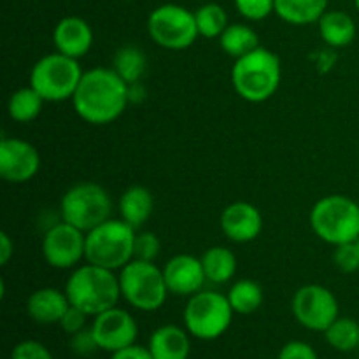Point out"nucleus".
<instances>
[{
    "label": "nucleus",
    "instance_id": "1",
    "mask_svg": "<svg viewBox=\"0 0 359 359\" xmlns=\"http://www.w3.org/2000/svg\"><path fill=\"white\" fill-rule=\"evenodd\" d=\"M128 104V84L111 67L84 70L72 97L77 116L97 126L114 123L126 111Z\"/></svg>",
    "mask_w": 359,
    "mask_h": 359
},
{
    "label": "nucleus",
    "instance_id": "2",
    "mask_svg": "<svg viewBox=\"0 0 359 359\" xmlns=\"http://www.w3.org/2000/svg\"><path fill=\"white\" fill-rule=\"evenodd\" d=\"M65 293L70 305L95 318L118 305L121 287L114 270L84 262L67 279Z\"/></svg>",
    "mask_w": 359,
    "mask_h": 359
},
{
    "label": "nucleus",
    "instance_id": "3",
    "mask_svg": "<svg viewBox=\"0 0 359 359\" xmlns=\"http://www.w3.org/2000/svg\"><path fill=\"white\" fill-rule=\"evenodd\" d=\"M280 81V58L263 46L237 58L231 67V84L235 93L251 104L270 100L279 90Z\"/></svg>",
    "mask_w": 359,
    "mask_h": 359
},
{
    "label": "nucleus",
    "instance_id": "4",
    "mask_svg": "<svg viewBox=\"0 0 359 359\" xmlns=\"http://www.w3.org/2000/svg\"><path fill=\"white\" fill-rule=\"evenodd\" d=\"M311 228L326 244L342 245L359 238V203L346 195H328L309 214Z\"/></svg>",
    "mask_w": 359,
    "mask_h": 359
},
{
    "label": "nucleus",
    "instance_id": "5",
    "mask_svg": "<svg viewBox=\"0 0 359 359\" xmlns=\"http://www.w3.org/2000/svg\"><path fill=\"white\" fill-rule=\"evenodd\" d=\"M118 277L121 298L137 311H158L170 294L165 283L163 269L154 265V262L132 259L119 270Z\"/></svg>",
    "mask_w": 359,
    "mask_h": 359
},
{
    "label": "nucleus",
    "instance_id": "6",
    "mask_svg": "<svg viewBox=\"0 0 359 359\" xmlns=\"http://www.w3.org/2000/svg\"><path fill=\"white\" fill-rule=\"evenodd\" d=\"M137 230L119 219H107L86 233V262L109 270H121L133 259Z\"/></svg>",
    "mask_w": 359,
    "mask_h": 359
},
{
    "label": "nucleus",
    "instance_id": "7",
    "mask_svg": "<svg viewBox=\"0 0 359 359\" xmlns=\"http://www.w3.org/2000/svg\"><path fill=\"white\" fill-rule=\"evenodd\" d=\"M60 216L88 233L112 217V198L97 182H79L65 191L60 202Z\"/></svg>",
    "mask_w": 359,
    "mask_h": 359
},
{
    "label": "nucleus",
    "instance_id": "8",
    "mask_svg": "<svg viewBox=\"0 0 359 359\" xmlns=\"http://www.w3.org/2000/svg\"><path fill=\"white\" fill-rule=\"evenodd\" d=\"M84 70L79 60L62 53H49L39 58L30 72V86L46 102L72 100Z\"/></svg>",
    "mask_w": 359,
    "mask_h": 359
},
{
    "label": "nucleus",
    "instance_id": "9",
    "mask_svg": "<svg viewBox=\"0 0 359 359\" xmlns=\"http://www.w3.org/2000/svg\"><path fill=\"white\" fill-rule=\"evenodd\" d=\"M233 309L226 294L202 290L189 297L184 307V326L189 335L200 340H216L226 333L233 319Z\"/></svg>",
    "mask_w": 359,
    "mask_h": 359
},
{
    "label": "nucleus",
    "instance_id": "10",
    "mask_svg": "<svg viewBox=\"0 0 359 359\" xmlns=\"http://www.w3.org/2000/svg\"><path fill=\"white\" fill-rule=\"evenodd\" d=\"M147 34L163 49L182 51L200 37L195 13L177 4H163L147 16Z\"/></svg>",
    "mask_w": 359,
    "mask_h": 359
},
{
    "label": "nucleus",
    "instance_id": "11",
    "mask_svg": "<svg viewBox=\"0 0 359 359\" xmlns=\"http://www.w3.org/2000/svg\"><path fill=\"white\" fill-rule=\"evenodd\" d=\"M42 256L56 270H74L86 262V233L67 221H56L42 237Z\"/></svg>",
    "mask_w": 359,
    "mask_h": 359
},
{
    "label": "nucleus",
    "instance_id": "12",
    "mask_svg": "<svg viewBox=\"0 0 359 359\" xmlns=\"http://www.w3.org/2000/svg\"><path fill=\"white\" fill-rule=\"evenodd\" d=\"M291 311L304 328L325 333L339 318V300L321 284H305L294 293Z\"/></svg>",
    "mask_w": 359,
    "mask_h": 359
},
{
    "label": "nucleus",
    "instance_id": "13",
    "mask_svg": "<svg viewBox=\"0 0 359 359\" xmlns=\"http://www.w3.org/2000/svg\"><path fill=\"white\" fill-rule=\"evenodd\" d=\"M41 170V154L28 140L4 137L0 140V175L11 184H25Z\"/></svg>",
    "mask_w": 359,
    "mask_h": 359
},
{
    "label": "nucleus",
    "instance_id": "14",
    "mask_svg": "<svg viewBox=\"0 0 359 359\" xmlns=\"http://www.w3.org/2000/svg\"><path fill=\"white\" fill-rule=\"evenodd\" d=\"M91 332L98 347L107 353H116L125 347L133 346L139 335V326L135 318L125 309H119L118 305L102 314L95 316L91 323Z\"/></svg>",
    "mask_w": 359,
    "mask_h": 359
},
{
    "label": "nucleus",
    "instance_id": "15",
    "mask_svg": "<svg viewBox=\"0 0 359 359\" xmlns=\"http://www.w3.org/2000/svg\"><path fill=\"white\" fill-rule=\"evenodd\" d=\"M165 283L170 294L193 297L207 283L202 259L193 255H175L163 265Z\"/></svg>",
    "mask_w": 359,
    "mask_h": 359
},
{
    "label": "nucleus",
    "instance_id": "16",
    "mask_svg": "<svg viewBox=\"0 0 359 359\" xmlns=\"http://www.w3.org/2000/svg\"><path fill=\"white\" fill-rule=\"evenodd\" d=\"M221 230L228 241L248 244L256 241L263 230V216L258 207L249 202H233L221 212Z\"/></svg>",
    "mask_w": 359,
    "mask_h": 359
},
{
    "label": "nucleus",
    "instance_id": "17",
    "mask_svg": "<svg viewBox=\"0 0 359 359\" xmlns=\"http://www.w3.org/2000/svg\"><path fill=\"white\" fill-rule=\"evenodd\" d=\"M53 44L62 55L81 60L90 53L93 46V30L83 18L65 16L56 23L53 30Z\"/></svg>",
    "mask_w": 359,
    "mask_h": 359
},
{
    "label": "nucleus",
    "instance_id": "18",
    "mask_svg": "<svg viewBox=\"0 0 359 359\" xmlns=\"http://www.w3.org/2000/svg\"><path fill=\"white\" fill-rule=\"evenodd\" d=\"M70 307L65 290L56 287H41L35 290L27 300V312L32 321L37 325H56L62 321L63 314Z\"/></svg>",
    "mask_w": 359,
    "mask_h": 359
},
{
    "label": "nucleus",
    "instance_id": "19",
    "mask_svg": "<svg viewBox=\"0 0 359 359\" xmlns=\"http://www.w3.org/2000/svg\"><path fill=\"white\" fill-rule=\"evenodd\" d=\"M147 349L154 359H188L191 351L188 330L175 325L160 326L149 337Z\"/></svg>",
    "mask_w": 359,
    "mask_h": 359
},
{
    "label": "nucleus",
    "instance_id": "20",
    "mask_svg": "<svg viewBox=\"0 0 359 359\" xmlns=\"http://www.w3.org/2000/svg\"><path fill=\"white\" fill-rule=\"evenodd\" d=\"M119 217L137 231L149 221L154 212V196L146 186H130L121 193L118 202Z\"/></svg>",
    "mask_w": 359,
    "mask_h": 359
},
{
    "label": "nucleus",
    "instance_id": "21",
    "mask_svg": "<svg viewBox=\"0 0 359 359\" xmlns=\"http://www.w3.org/2000/svg\"><path fill=\"white\" fill-rule=\"evenodd\" d=\"M319 35L330 48H347L356 39V23L346 11H326L318 21Z\"/></svg>",
    "mask_w": 359,
    "mask_h": 359
},
{
    "label": "nucleus",
    "instance_id": "22",
    "mask_svg": "<svg viewBox=\"0 0 359 359\" xmlns=\"http://www.w3.org/2000/svg\"><path fill=\"white\" fill-rule=\"evenodd\" d=\"M328 11V0H276V14L297 27L318 23Z\"/></svg>",
    "mask_w": 359,
    "mask_h": 359
},
{
    "label": "nucleus",
    "instance_id": "23",
    "mask_svg": "<svg viewBox=\"0 0 359 359\" xmlns=\"http://www.w3.org/2000/svg\"><path fill=\"white\" fill-rule=\"evenodd\" d=\"M200 259H202L207 283L226 284L237 273V256L224 245H214V248L207 249Z\"/></svg>",
    "mask_w": 359,
    "mask_h": 359
},
{
    "label": "nucleus",
    "instance_id": "24",
    "mask_svg": "<svg viewBox=\"0 0 359 359\" xmlns=\"http://www.w3.org/2000/svg\"><path fill=\"white\" fill-rule=\"evenodd\" d=\"M44 102V98L28 84V86L20 88L11 95L9 100H7V114L13 121L27 125V123L35 121L41 116Z\"/></svg>",
    "mask_w": 359,
    "mask_h": 359
},
{
    "label": "nucleus",
    "instance_id": "25",
    "mask_svg": "<svg viewBox=\"0 0 359 359\" xmlns=\"http://www.w3.org/2000/svg\"><path fill=\"white\" fill-rule=\"evenodd\" d=\"M146 53H144L139 46L126 44L121 46V48L114 53L111 69L114 70L126 84H133L139 83V81L142 79V76L146 74Z\"/></svg>",
    "mask_w": 359,
    "mask_h": 359
},
{
    "label": "nucleus",
    "instance_id": "26",
    "mask_svg": "<svg viewBox=\"0 0 359 359\" xmlns=\"http://www.w3.org/2000/svg\"><path fill=\"white\" fill-rule=\"evenodd\" d=\"M219 46L228 56L237 60L241 58V56L258 49L262 44H259V37L258 34H256V30H252L249 25L231 23L228 25L226 30L221 34Z\"/></svg>",
    "mask_w": 359,
    "mask_h": 359
},
{
    "label": "nucleus",
    "instance_id": "27",
    "mask_svg": "<svg viewBox=\"0 0 359 359\" xmlns=\"http://www.w3.org/2000/svg\"><path fill=\"white\" fill-rule=\"evenodd\" d=\"M226 297L235 314L242 316H249L256 312L263 305V300H265L262 286L251 279H238L237 283L231 284Z\"/></svg>",
    "mask_w": 359,
    "mask_h": 359
},
{
    "label": "nucleus",
    "instance_id": "28",
    "mask_svg": "<svg viewBox=\"0 0 359 359\" xmlns=\"http://www.w3.org/2000/svg\"><path fill=\"white\" fill-rule=\"evenodd\" d=\"M326 342L340 353H351L359 347V323L351 318H337L325 332Z\"/></svg>",
    "mask_w": 359,
    "mask_h": 359
},
{
    "label": "nucleus",
    "instance_id": "29",
    "mask_svg": "<svg viewBox=\"0 0 359 359\" xmlns=\"http://www.w3.org/2000/svg\"><path fill=\"white\" fill-rule=\"evenodd\" d=\"M196 27H198L200 37L205 39H219L221 34L226 30L228 14L219 4H203L202 7L195 11Z\"/></svg>",
    "mask_w": 359,
    "mask_h": 359
},
{
    "label": "nucleus",
    "instance_id": "30",
    "mask_svg": "<svg viewBox=\"0 0 359 359\" xmlns=\"http://www.w3.org/2000/svg\"><path fill=\"white\" fill-rule=\"evenodd\" d=\"M161 252V242L153 231H137L133 242V259L142 262H156Z\"/></svg>",
    "mask_w": 359,
    "mask_h": 359
},
{
    "label": "nucleus",
    "instance_id": "31",
    "mask_svg": "<svg viewBox=\"0 0 359 359\" xmlns=\"http://www.w3.org/2000/svg\"><path fill=\"white\" fill-rule=\"evenodd\" d=\"M238 14L249 21H263L276 13V0H235Z\"/></svg>",
    "mask_w": 359,
    "mask_h": 359
},
{
    "label": "nucleus",
    "instance_id": "32",
    "mask_svg": "<svg viewBox=\"0 0 359 359\" xmlns=\"http://www.w3.org/2000/svg\"><path fill=\"white\" fill-rule=\"evenodd\" d=\"M333 262L337 269L344 273H353L359 270V248L358 241L349 242V244L337 245L333 252Z\"/></svg>",
    "mask_w": 359,
    "mask_h": 359
},
{
    "label": "nucleus",
    "instance_id": "33",
    "mask_svg": "<svg viewBox=\"0 0 359 359\" xmlns=\"http://www.w3.org/2000/svg\"><path fill=\"white\" fill-rule=\"evenodd\" d=\"M11 359H53L46 346L37 340H23L11 353Z\"/></svg>",
    "mask_w": 359,
    "mask_h": 359
},
{
    "label": "nucleus",
    "instance_id": "34",
    "mask_svg": "<svg viewBox=\"0 0 359 359\" xmlns=\"http://www.w3.org/2000/svg\"><path fill=\"white\" fill-rule=\"evenodd\" d=\"M70 349L77 354V356H91L97 349H100L95 340L93 332L91 328H84L81 332L70 335Z\"/></svg>",
    "mask_w": 359,
    "mask_h": 359
},
{
    "label": "nucleus",
    "instance_id": "35",
    "mask_svg": "<svg viewBox=\"0 0 359 359\" xmlns=\"http://www.w3.org/2000/svg\"><path fill=\"white\" fill-rule=\"evenodd\" d=\"M88 318H90V316H88L86 312H83L81 309L70 305V307L67 309L65 314H63L62 321H60L58 325L62 326L63 332L69 333V335H74V333H77V332H81V330L86 328Z\"/></svg>",
    "mask_w": 359,
    "mask_h": 359
},
{
    "label": "nucleus",
    "instance_id": "36",
    "mask_svg": "<svg viewBox=\"0 0 359 359\" xmlns=\"http://www.w3.org/2000/svg\"><path fill=\"white\" fill-rule=\"evenodd\" d=\"M277 359H319L316 354L314 347L309 346V344L300 342V340H293V342H287L286 346L280 349Z\"/></svg>",
    "mask_w": 359,
    "mask_h": 359
},
{
    "label": "nucleus",
    "instance_id": "37",
    "mask_svg": "<svg viewBox=\"0 0 359 359\" xmlns=\"http://www.w3.org/2000/svg\"><path fill=\"white\" fill-rule=\"evenodd\" d=\"M111 359H154V358L147 347H140L137 346V344H133V346H128L125 347V349L112 353Z\"/></svg>",
    "mask_w": 359,
    "mask_h": 359
},
{
    "label": "nucleus",
    "instance_id": "38",
    "mask_svg": "<svg viewBox=\"0 0 359 359\" xmlns=\"http://www.w3.org/2000/svg\"><path fill=\"white\" fill-rule=\"evenodd\" d=\"M14 256V242L7 231L0 233V265L6 266Z\"/></svg>",
    "mask_w": 359,
    "mask_h": 359
},
{
    "label": "nucleus",
    "instance_id": "39",
    "mask_svg": "<svg viewBox=\"0 0 359 359\" xmlns=\"http://www.w3.org/2000/svg\"><path fill=\"white\" fill-rule=\"evenodd\" d=\"M128 98L130 102H142L146 98V88H144L140 81L139 83L128 84Z\"/></svg>",
    "mask_w": 359,
    "mask_h": 359
},
{
    "label": "nucleus",
    "instance_id": "40",
    "mask_svg": "<svg viewBox=\"0 0 359 359\" xmlns=\"http://www.w3.org/2000/svg\"><path fill=\"white\" fill-rule=\"evenodd\" d=\"M354 6H356V9H358V13H359V0H354Z\"/></svg>",
    "mask_w": 359,
    "mask_h": 359
},
{
    "label": "nucleus",
    "instance_id": "41",
    "mask_svg": "<svg viewBox=\"0 0 359 359\" xmlns=\"http://www.w3.org/2000/svg\"><path fill=\"white\" fill-rule=\"evenodd\" d=\"M358 248H359V238H358Z\"/></svg>",
    "mask_w": 359,
    "mask_h": 359
}]
</instances>
